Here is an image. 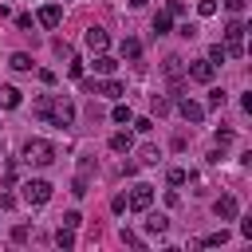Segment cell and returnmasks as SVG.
<instances>
[{
  "mask_svg": "<svg viewBox=\"0 0 252 252\" xmlns=\"http://www.w3.org/2000/svg\"><path fill=\"white\" fill-rule=\"evenodd\" d=\"M0 209H16V197H12V193H4V197H0Z\"/></svg>",
  "mask_w": 252,
  "mask_h": 252,
  "instance_id": "cell-39",
  "label": "cell"
},
{
  "mask_svg": "<svg viewBox=\"0 0 252 252\" xmlns=\"http://www.w3.org/2000/svg\"><path fill=\"white\" fill-rule=\"evenodd\" d=\"M16 173H20V169H16V161H8V169H4V185H12V181H16Z\"/></svg>",
  "mask_w": 252,
  "mask_h": 252,
  "instance_id": "cell-36",
  "label": "cell"
},
{
  "mask_svg": "<svg viewBox=\"0 0 252 252\" xmlns=\"http://www.w3.org/2000/svg\"><path fill=\"white\" fill-rule=\"evenodd\" d=\"M165 181H169V185H185V181H189V173H185L181 165H173V169L165 173Z\"/></svg>",
  "mask_w": 252,
  "mask_h": 252,
  "instance_id": "cell-22",
  "label": "cell"
},
{
  "mask_svg": "<svg viewBox=\"0 0 252 252\" xmlns=\"http://www.w3.org/2000/svg\"><path fill=\"white\" fill-rule=\"evenodd\" d=\"M165 228H169V217L165 213H150L146 217V232H165Z\"/></svg>",
  "mask_w": 252,
  "mask_h": 252,
  "instance_id": "cell-15",
  "label": "cell"
},
{
  "mask_svg": "<svg viewBox=\"0 0 252 252\" xmlns=\"http://www.w3.org/2000/svg\"><path fill=\"white\" fill-rule=\"evenodd\" d=\"M224 98H228L224 91H209V102H205V110H220V106H224Z\"/></svg>",
  "mask_w": 252,
  "mask_h": 252,
  "instance_id": "cell-20",
  "label": "cell"
},
{
  "mask_svg": "<svg viewBox=\"0 0 252 252\" xmlns=\"http://www.w3.org/2000/svg\"><path fill=\"white\" fill-rule=\"evenodd\" d=\"M126 205H130V209H138V213H146V209L154 205V185H134V189H130V197H126Z\"/></svg>",
  "mask_w": 252,
  "mask_h": 252,
  "instance_id": "cell-5",
  "label": "cell"
},
{
  "mask_svg": "<svg viewBox=\"0 0 252 252\" xmlns=\"http://www.w3.org/2000/svg\"><path fill=\"white\" fill-rule=\"evenodd\" d=\"M91 67H94V71H98V75H110V71H114V67H118V59H110V55H106V51H94V63H91Z\"/></svg>",
  "mask_w": 252,
  "mask_h": 252,
  "instance_id": "cell-12",
  "label": "cell"
},
{
  "mask_svg": "<svg viewBox=\"0 0 252 252\" xmlns=\"http://www.w3.org/2000/svg\"><path fill=\"white\" fill-rule=\"evenodd\" d=\"M197 32H201L197 24H181V28H177V35H185V39H197Z\"/></svg>",
  "mask_w": 252,
  "mask_h": 252,
  "instance_id": "cell-29",
  "label": "cell"
},
{
  "mask_svg": "<svg viewBox=\"0 0 252 252\" xmlns=\"http://www.w3.org/2000/svg\"><path fill=\"white\" fill-rule=\"evenodd\" d=\"M35 20H39L43 28H59V20H63V4H43Z\"/></svg>",
  "mask_w": 252,
  "mask_h": 252,
  "instance_id": "cell-8",
  "label": "cell"
},
{
  "mask_svg": "<svg viewBox=\"0 0 252 252\" xmlns=\"http://www.w3.org/2000/svg\"><path fill=\"white\" fill-rule=\"evenodd\" d=\"M142 4H150V0H130V8H142Z\"/></svg>",
  "mask_w": 252,
  "mask_h": 252,
  "instance_id": "cell-40",
  "label": "cell"
},
{
  "mask_svg": "<svg viewBox=\"0 0 252 252\" xmlns=\"http://www.w3.org/2000/svg\"><path fill=\"white\" fill-rule=\"evenodd\" d=\"M110 209H114V213H126V193H118V197L110 201Z\"/></svg>",
  "mask_w": 252,
  "mask_h": 252,
  "instance_id": "cell-37",
  "label": "cell"
},
{
  "mask_svg": "<svg viewBox=\"0 0 252 252\" xmlns=\"http://www.w3.org/2000/svg\"><path fill=\"white\" fill-rule=\"evenodd\" d=\"M224 240H228V232L220 228V232H209V236H201L197 244H209V248H217V244H224Z\"/></svg>",
  "mask_w": 252,
  "mask_h": 252,
  "instance_id": "cell-23",
  "label": "cell"
},
{
  "mask_svg": "<svg viewBox=\"0 0 252 252\" xmlns=\"http://www.w3.org/2000/svg\"><path fill=\"white\" fill-rule=\"evenodd\" d=\"M130 122H134V130H138V134H150V130H154V122H150V118H130Z\"/></svg>",
  "mask_w": 252,
  "mask_h": 252,
  "instance_id": "cell-30",
  "label": "cell"
},
{
  "mask_svg": "<svg viewBox=\"0 0 252 252\" xmlns=\"http://www.w3.org/2000/svg\"><path fill=\"white\" fill-rule=\"evenodd\" d=\"M59 220H63V228H79V224H83V217H79L75 209H71V213H63Z\"/></svg>",
  "mask_w": 252,
  "mask_h": 252,
  "instance_id": "cell-26",
  "label": "cell"
},
{
  "mask_svg": "<svg viewBox=\"0 0 252 252\" xmlns=\"http://www.w3.org/2000/svg\"><path fill=\"white\" fill-rule=\"evenodd\" d=\"M177 110H181V118H185V122H201V118H205V106H201V102H193V98H181V102H177Z\"/></svg>",
  "mask_w": 252,
  "mask_h": 252,
  "instance_id": "cell-11",
  "label": "cell"
},
{
  "mask_svg": "<svg viewBox=\"0 0 252 252\" xmlns=\"http://www.w3.org/2000/svg\"><path fill=\"white\" fill-rule=\"evenodd\" d=\"M51 47H55V55H63V59H71V55H75V51H71V43H67V39H55V43H51Z\"/></svg>",
  "mask_w": 252,
  "mask_h": 252,
  "instance_id": "cell-27",
  "label": "cell"
},
{
  "mask_svg": "<svg viewBox=\"0 0 252 252\" xmlns=\"http://www.w3.org/2000/svg\"><path fill=\"white\" fill-rule=\"evenodd\" d=\"M12 240L24 244V240H28V224H16V228H12Z\"/></svg>",
  "mask_w": 252,
  "mask_h": 252,
  "instance_id": "cell-33",
  "label": "cell"
},
{
  "mask_svg": "<svg viewBox=\"0 0 252 252\" xmlns=\"http://www.w3.org/2000/svg\"><path fill=\"white\" fill-rule=\"evenodd\" d=\"M158 158H161L158 146H142V158H138V161H142V165H158Z\"/></svg>",
  "mask_w": 252,
  "mask_h": 252,
  "instance_id": "cell-21",
  "label": "cell"
},
{
  "mask_svg": "<svg viewBox=\"0 0 252 252\" xmlns=\"http://www.w3.org/2000/svg\"><path fill=\"white\" fill-rule=\"evenodd\" d=\"M138 55H142V43H138L134 35H126V39H122V59H138Z\"/></svg>",
  "mask_w": 252,
  "mask_h": 252,
  "instance_id": "cell-17",
  "label": "cell"
},
{
  "mask_svg": "<svg viewBox=\"0 0 252 252\" xmlns=\"http://www.w3.org/2000/svg\"><path fill=\"white\" fill-rule=\"evenodd\" d=\"M165 12H169V16H181V12H185V4H181V0H169V4H165Z\"/></svg>",
  "mask_w": 252,
  "mask_h": 252,
  "instance_id": "cell-35",
  "label": "cell"
},
{
  "mask_svg": "<svg viewBox=\"0 0 252 252\" xmlns=\"http://www.w3.org/2000/svg\"><path fill=\"white\" fill-rule=\"evenodd\" d=\"M71 193H75V197H83V193H87V177H83V173L71 181Z\"/></svg>",
  "mask_w": 252,
  "mask_h": 252,
  "instance_id": "cell-31",
  "label": "cell"
},
{
  "mask_svg": "<svg viewBox=\"0 0 252 252\" xmlns=\"http://www.w3.org/2000/svg\"><path fill=\"white\" fill-rule=\"evenodd\" d=\"M0 106H4V110H16V106H20V91L4 83V87H0Z\"/></svg>",
  "mask_w": 252,
  "mask_h": 252,
  "instance_id": "cell-13",
  "label": "cell"
},
{
  "mask_svg": "<svg viewBox=\"0 0 252 252\" xmlns=\"http://www.w3.org/2000/svg\"><path fill=\"white\" fill-rule=\"evenodd\" d=\"M67 75H71V79H83V63H79L75 55H71V67H67Z\"/></svg>",
  "mask_w": 252,
  "mask_h": 252,
  "instance_id": "cell-32",
  "label": "cell"
},
{
  "mask_svg": "<svg viewBox=\"0 0 252 252\" xmlns=\"http://www.w3.org/2000/svg\"><path fill=\"white\" fill-rule=\"evenodd\" d=\"M110 118H114V122H130L134 114H130V106H122V102H118V106L110 110Z\"/></svg>",
  "mask_w": 252,
  "mask_h": 252,
  "instance_id": "cell-25",
  "label": "cell"
},
{
  "mask_svg": "<svg viewBox=\"0 0 252 252\" xmlns=\"http://www.w3.org/2000/svg\"><path fill=\"white\" fill-rule=\"evenodd\" d=\"M224 59H228V51H224L220 43H213V47H209V63H224Z\"/></svg>",
  "mask_w": 252,
  "mask_h": 252,
  "instance_id": "cell-24",
  "label": "cell"
},
{
  "mask_svg": "<svg viewBox=\"0 0 252 252\" xmlns=\"http://www.w3.org/2000/svg\"><path fill=\"white\" fill-rule=\"evenodd\" d=\"M197 12L201 16H217V0H197Z\"/></svg>",
  "mask_w": 252,
  "mask_h": 252,
  "instance_id": "cell-28",
  "label": "cell"
},
{
  "mask_svg": "<svg viewBox=\"0 0 252 252\" xmlns=\"http://www.w3.org/2000/svg\"><path fill=\"white\" fill-rule=\"evenodd\" d=\"M24 201H28V205H47V201H51V185H47L43 177L24 181Z\"/></svg>",
  "mask_w": 252,
  "mask_h": 252,
  "instance_id": "cell-4",
  "label": "cell"
},
{
  "mask_svg": "<svg viewBox=\"0 0 252 252\" xmlns=\"http://www.w3.org/2000/svg\"><path fill=\"white\" fill-rule=\"evenodd\" d=\"M55 244H59V248H75V228H63V224H59V232H55Z\"/></svg>",
  "mask_w": 252,
  "mask_h": 252,
  "instance_id": "cell-19",
  "label": "cell"
},
{
  "mask_svg": "<svg viewBox=\"0 0 252 252\" xmlns=\"http://www.w3.org/2000/svg\"><path fill=\"white\" fill-rule=\"evenodd\" d=\"M244 20H228L224 24V51L228 55H244Z\"/></svg>",
  "mask_w": 252,
  "mask_h": 252,
  "instance_id": "cell-3",
  "label": "cell"
},
{
  "mask_svg": "<svg viewBox=\"0 0 252 252\" xmlns=\"http://www.w3.org/2000/svg\"><path fill=\"white\" fill-rule=\"evenodd\" d=\"M244 4H248V0H224V8H228L232 16H240V12H244Z\"/></svg>",
  "mask_w": 252,
  "mask_h": 252,
  "instance_id": "cell-34",
  "label": "cell"
},
{
  "mask_svg": "<svg viewBox=\"0 0 252 252\" xmlns=\"http://www.w3.org/2000/svg\"><path fill=\"white\" fill-rule=\"evenodd\" d=\"M213 75H217V63H209V59H193L189 63V79L193 83H213Z\"/></svg>",
  "mask_w": 252,
  "mask_h": 252,
  "instance_id": "cell-6",
  "label": "cell"
},
{
  "mask_svg": "<svg viewBox=\"0 0 252 252\" xmlns=\"http://www.w3.org/2000/svg\"><path fill=\"white\" fill-rule=\"evenodd\" d=\"M169 24H173V16L169 12H158L154 16V35H169Z\"/></svg>",
  "mask_w": 252,
  "mask_h": 252,
  "instance_id": "cell-16",
  "label": "cell"
},
{
  "mask_svg": "<svg viewBox=\"0 0 252 252\" xmlns=\"http://www.w3.org/2000/svg\"><path fill=\"white\" fill-rule=\"evenodd\" d=\"M8 67H12V71H32V55H28V51H16V55L8 59Z\"/></svg>",
  "mask_w": 252,
  "mask_h": 252,
  "instance_id": "cell-18",
  "label": "cell"
},
{
  "mask_svg": "<svg viewBox=\"0 0 252 252\" xmlns=\"http://www.w3.org/2000/svg\"><path fill=\"white\" fill-rule=\"evenodd\" d=\"M232 142V130H217V146H228Z\"/></svg>",
  "mask_w": 252,
  "mask_h": 252,
  "instance_id": "cell-38",
  "label": "cell"
},
{
  "mask_svg": "<svg viewBox=\"0 0 252 252\" xmlns=\"http://www.w3.org/2000/svg\"><path fill=\"white\" fill-rule=\"evenodd\" d=\"M24 161L28 165H51L55 161V146L43 142V138H32V142H24Z\"/></svg>",
  "mask_w": 252,
  "mask_h": 252,
  "instance_id": "cell-2",
  "label": "cell"
},
{
  "mask_svg": "<svg viewBox=\"0 0 252 252\" xmlns=\"http://www.w3.org/2000/svg\"><path fill=\"white\" fill-rule=\"evenodd\" d=\"M47 122L59 126V130L75 126V102H71L67 94H51V102H47Z\"/></svg>",
  "mask_w": 252,
  "mask_h": 252,
  "instance_id": "cell-1",
  "label": "cell"
},
{
  "mask_svg": "<svg viewBox=\"0 0 252 252\" xmlns=\"http://www.w3.org/2000/svg\"><path fill=\"white\" fill-rule=\"evenodd\" d=\"M130 146H134V138H130L126 130H118V134H110V150H114V154H126Z\"/></svg>",
  "mask_w": 252,
  "mask_h": 252,
  "instance_id": "cell-14",
  "label": "cell"
},
{
  "mask_svg": "<svg viewBox=\"0 0 252 252\" xmlns=\"http://www.w3.org/2000/svg\"><path fill=\"white\" fill-rule=\"evenodd\" d=\"M213 213H217L220 220H236V213H240V205H236V197H217V205H213Z\"/></svg>",
  "mask_w": 252,
  "mask_h": 252,
  "instance_id": "cell-10",
  "label": "cell"
},
{
  "mask_svg": "<svg viewBox=\"0 0 252 252\" xmlns=\"http://www.w3.org/2000/svg\"><path fill=\"white\" fill-rule=\"evenodd\" d=\"M83 43H87L91 51H106V43H110V35H106L102 28H87V32H83Z\"/></svg>",
  "mask_w": 252,
  "mask_h": 252,
  "instance_id": "cell-9",
  "label": "cell"
},
{
  "mask_svg": "<svg viewBox=\"0 0 252 252\" xmlns=\"http://www.w3.org/2000/svg\"><path fill=\"white\" fill-rule=\"evenodd\" d=\"M63 4H67V0H63Z\"/></svg>",
  "mask_w": 252,
  "mask_h": 252,
  "instance_id": "cell-41",
  "label": "cell"
},
{
  "mask_svg": "<svg viewBox=\"0 0 252 252\" xmlns=\"http://www.w3.org/2000/svg\"><path fill=\"white\" fill-rule=\"evenodd\" d=\"M87 91H91V94H106V98H122V94H126V87H122L118 79H102V83H87Z\"/></svg>",
  "mask_w": 252,
  "mask_h": 252,
  "instance_id": "cell-7",
  "label": "cell"
}]
</instances>
